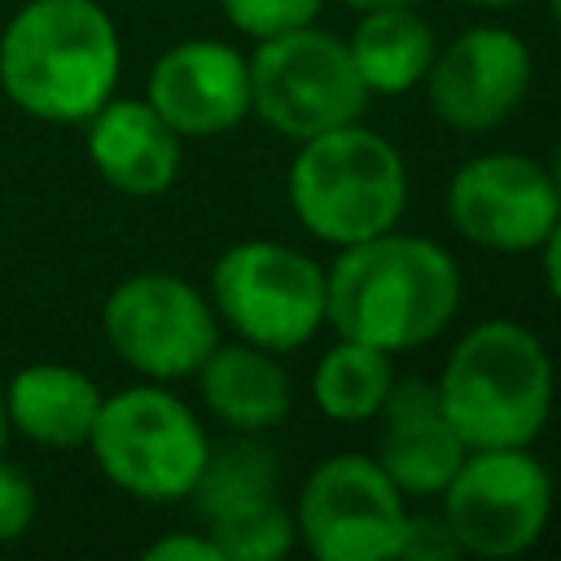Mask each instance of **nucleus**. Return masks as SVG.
<instances>
[{"label":"nucleus","instance_id":"1","mask_svg":"<svg viewBox=\"0 0 561 561\" xmlns=\"http://www.w3.org/2000/svg\"><path fill=\"white\" fill-rule=\"evenodd\" d=\"M460 294V267L438 241L386 228L337 245L324 267V324L337 337L399 355L434 342L456 320Z\"/></svg>","mask_w":561,"mask_h":561},{"label":"nucleus","instance_id":"2","mask_svg":"<svg viewBox=\"0 0 561 561\" xmlns=\"http://www.w3.org/2000/svg\"><path fill=\"white\" fill-rule=\"evenodd\" d=\"M118 70L123 39L96 0H26L0 31V88L39 123H88Z\"/></svg>","mask_w":561,"mask_h":561},{"label":"nucleus","instance_id":"3","mask_svg":"<svg viewBox=\"0 0 561 561\" xmlns=\"http://www.w3.org/2000/svg\"><path fill=\"white\" fill-rule=\"evenodd\" d=\"M434 394L469 451L530 447L552 416L557 368L535 329L517 320H482L443 359Z\"/></svg>","mask_w":561,"mask_h":561},{"label":"nucleus","instance_id":"4","mask_svg":"<svg viewBox=\"0 0 561 561\" xmlns=\"http://www.w3.org/2000/svg\"><path fill=\"white\" fill-rule=\"evenodd\" d=\"M285 193L302 232L324 245H355L403 219L408 167L381 131L355 118L298 140Z\"/></svg>","mask_w":561,"mask_h":561},{"label":"nucleus","instance_id":"5","mask_svg":"<svg viewBox=\"0 0 561 561\" xmlns=\"http://www.w3.org/2000/svg\"><path fill=\"white\" fill-rule=\"evenodd\" d=\"M88 447L96 469L145 504L188 500L210 438L197 412L167 386H127L101 399Z\"/></svg>","mask_w":561,"mask_h":561},{"label":"nucleus","instance_id":"6","mask_svg":"<svg viewBox=\"0 0 561 561\" xmlns=\"http://www.w3.org/2000/svg\"><path fill=\"white\" fill-rule=\"evenodd\" d=\"M245 61L250 114H259L276 136L294 145L355 123L368 105V88L355 75L346 39L320 31L316 22L254 39V53Z\"/></svg>","mask_w":561,"mask_h":561},{"label":"nucleus","instance_id":"7","mask_svg":"<svg viewBox=\"0 0 561 561\" xmlns=\"http://www.w3.org/2000/svg\"><path fill=\"white\" fill-rule=\"evenodd\" d=\"M210 307L241 342L298 351L324 329V267L267 237L237 241L210 267Z\"/></svg>","mask_w":561,"mask_h":561},{"label":"nucleus","instance_id":"8","mask_svg":"<svg viewBox=\"0 0 561 561\" xmlns=\"http://www.w3.org/2000/svg\"><path fill=\"white\" fill-rule=\"evenodd\" d=\"M438 517L469 557H522L548 530L552 478L530 447H473L438 491Z\"/></svg>","mask_w":561,"mask_h":561},{"label":"nucleus","instance_id":"9","mask_svg":"<svg viewBox=\"0 0 561 561\" xmlns=\"http://www.w3.org/2000/svg\"><path fill=\"white\" fill-rule=\"evenodd\" d=\"M110 351L149 381H180L202 368L219 342V316L202 289L175 272H131L101 307Z\"/></svg>","mask_w":561,"mask_h":561},{"label":"nucleus","instance_id":"10","mask_svg":"<svg viewBox=\"0 0 561 561\" xmlns=\"http://www.w3.org/2000/svg\"><path fill=\"white\" fill-rule=\"evenodd\" d=\"M294 526L316 561H394L408 526V495L373 456L342 451L307 473Z\"/></svg>","mask_w":561,"mask_h":561},{"label":"nucleus","instance_id":"11","mask_svg":"<svg viewBox=\"0 0 561 561\" xmlns=\"http://www.w3.org/2000/svg\"><path fill=\"white\" fill-rule=\"evenodd\" d=\"M451 228L491 254H530L561 219V197L543 162L491 149L456 167L447 184Z\"/></svg>","mask_w":561,"mask_h":561},{"label":"nucleus","instance_id":"12","mask_svg":"<svg viewBox=\"0 0 561 561\" xmlns=\"http://www.w3.org/2000/svg\"><path fill=\"white\" fill-rule=\"evenodd\" d=\"M530 48L508 26H469L434 53L425 70V96L438 123L478 136L500 127L530 92Z\"/></svg>","mask_w":561,"mask_h":561},{"label":"nucleus","instance_id":"13","mask_svg":"<svg viewBox=\"0 0 561 561\" xmlns=\"http://www.w3.org/2000/svg\"><path fill=\"white\" fill-rule=\"evenodd\" d=\"M145 101L184 140L232 131L250 114V61L224 39H180L149 66Z\"/></svg>","mask_w":561,"mask_h":561},{"label":"nucleus","instance_id":"14","mask_svg":"<svg viewBox=\"0 0 561 561\" xmlns=\"http://www.w3.org/2000/svg\"><path fill=\"white\" fill-rule=\"evenodd\" d=\"M377 421H381V434H377L373 460L386 469V478L408 500H438V491L447 486V478L456 473L469 447L447 425L434 381L394 377Z\"/></svg>","mask_w":561,"mask_h":561},{"label":"nucleus","instance_id":"15","mask_svg":"<svg viewBox=\"0 0 561 561\" xmlns=\"http://www.w3.org/2000/svg\"><path fill=\"white\" fill-rule=\"evenodd\" d=\"M83 127L88 162L110 188L127 197H158L175 184L184 136L145 96H110Z\"/></svg>","mask_w":561,"mask_h":561},{"label":"nucleus","instance_id":"16","mask_svg":"<svg viewBox=\"0 0 561 561\" xmlns=\"http://www.w3.org/2000/svg\"><path fill=\"white\" fill-rule=\"evenodd\" d=\"M193 377L202 408L237 434H267L289 416L294 390L276 351H263L241 337L215 342V351L202 359Z\"/></svg>","mask_w":561,"mask_h":561},{"label":"nucleus","instance_id":"17","mask_svg":"<svg viewBox=\"0 0 561 561\" xmlns=\"http://www.w3.org/2000/svg\"><path fill=\"white\" fill-rule=\"evenodd\" d=\"M4 390V416L9 430L39 447H79L92 434V421L101 412L96 381L75 364H26L9 377Z\"/></svg>","mask_w":561,"mask_h":561},{"label":"nucleus","instance_id":"18","mask_svg":"<svg viewBox=\"0 0 561 561\" xmlns=\"http://www.w3.org/2000/svg\"><path fill=\"white\" fill-rule=\"evenodd\" d=\"M346 53L368 96H403L421 88L438 44L421 9H368L359 13Z\"/></svg>","mask_w":561,"mask_h":561},{"label":"nucleus","instance_id":"19","mask_svg":"<svg viewBox=\"0 0 561 561\" xmlns=\"http://www.w3.org/2000/svg\"><path fill=\"white\" fill-rule=\"evenodd\" d=\"M390 386H394L390 355L368 342H355V337H337L316 359V373H311V399L337 425L377 421Z\"/></svg>","mask_w":561,"mask_h":561},{"label":"nucleus","instance_id":"20","mask_svg":"<svg viewBox=\"0 0 561 561\" xmlns=\"http://www.w3.org/2000/svg\"><path fill=\"white\" fill-rule=\"evenodd\" d=\"M267 491H276V451L259 434H237L232 443L206 451L193 500H197V513L210 517L228 504H241Z\"/></svg>","mask_w":561,"mask_h":561},{"label":"nucleus","instance_id":"21","mask_svg":"<svg viewBox=\"0 0 561 561\" xmlns=\"http://www.w3.org/2000/svg\"><path fill=\"white\" fill-rule=\"evenodd\" d=\"M206 522H210L206 535L215 539L224 561H280L298 543L294 513L272 491L241 500V504H228V508L210 513Z\"/></svg>","mask_w":561,"mask_h":561},{"label":"nucleus","instance_id":"22","mask_svg":"<svg viewBox=\"0 0 561 561\" xmlns=\"http://www.w3.org/2000/svg\"><path fill=\"white\" fill-rule=\"evenodd\" d=\"M320 9H324V0H219V13L228 18V26L250 39H267V35L307 26L320 18Z\"/></svg>","mask_w":561,"mask_h":561},{"label":"nucleus","instance_id":"23","mask_svg":"<svg viewBox=\"0 0 561 561\" xmlns=\"http://www.w3.org/2000/svg\"><path fill=\"white\" fill-rule=\"evenodd\" d=\"M35 522V486L22 469L0 460V543H13Z\"/></svg>","mask_w":561,"mask_h":561},{"label":"nucleus","instance_id":"24","mask_svg":"<svg viewBox=\"0 0 561 561\" xmlns=\"http://www.w3.org/2000/svg\"><path fill=\"white\" fill-rule=\"evenodd\" d=\"M460 548H456L451 530L443 526V517L408 513V526H403V539H399V557L403 561H447Z\"/></svg>","mask_w":561,"mask_h":561},{"label":"nucleus","instance_id":"25","mask_svg":"<svg viewBox=\"0 0 561 561\" xmlns=\"http://www.w3.org/2000/svg\"><path fill=\"white\" fill-rule=\"evenodd\" d=\"M145 561H224V557H219V548H215L210 535H188V530H180V535L153 539V543L145 548Z\"/></svg>","mask_w":561,"mask_h":561},{"label":"nucleus","instance_id":"26","mask_svg":"<svg viewBox=\"0 0 561 561\" xmlns=\"http://www.w3.org/2000/svg\"><path fill=\"white\" fill-rule=\"evenodd\" d=\"M539 263H543V285H548L552 302L561 307V219H557L552 232L543 237V245H539Z\"/></svg>","mask_w":561,"mask_h":561},{"label":"nucleus","instance_id":"27","mask_svg":"<svg viewBox=\"0 0 561 561\" xmlns=\"http://www.w3.org/2000/svg\"><path fill=\"white\" fill-rule=\"evenodd\" d=\"M342 4L355 13H368V9H421L425 0H342Z\"/></svg>","mask_w":561,"mask_h":561},{"label":"nucleus","instance_id":"28","mask_svg":"<svg viewBox=\"0 0 561 561\" xmlns=\"http://www.w3.org/2000/svg\"><path fill=\"white\" fill-rule=\"evenodd\" d=\"M543 167H548V175H552V184H557V197H561V140H557V149H552V158H548Z\"/></svg>","mask_w":561,"mask_h":561},{"label":"nucleus","instance_id":"29","mask_svg":"<svg viewBox=\"0 0 561 561\" xmlns=\"http://www.w3.org/2000/svg\"><path fill=\"white\" fill-rule=\"evenodd\" d=\"M473 9H513V4H522V0H469Z\"/></svg>","mask_w":561,"mask_h":561},{"label":"nucleus","instance_id":"30","mask_svg":"<svg viewBox=\"0 0 561 561\" xmlns=\"http://www.w3.org/2000/svg\"><path fill=\"white\" fill-rule=\"evenodd\" d=\"M4 438H9V416H4V390H0V451H4Z\"/></svg>","mask_w":561,"mask_h":561},{"label":"nucleus","instance_id":"31","mask_svg":"<svg viewBox=\"0 0 561 561\" xmlns=\"http://www.w3.org/2000/svg\"><path fill=\"white\" fill-rule=\"evenodd\" d=\"M552 4V22H557V31H561V0H548Z\"/></svg>","mask_w":561,"mask_h":561}]
</instances>
